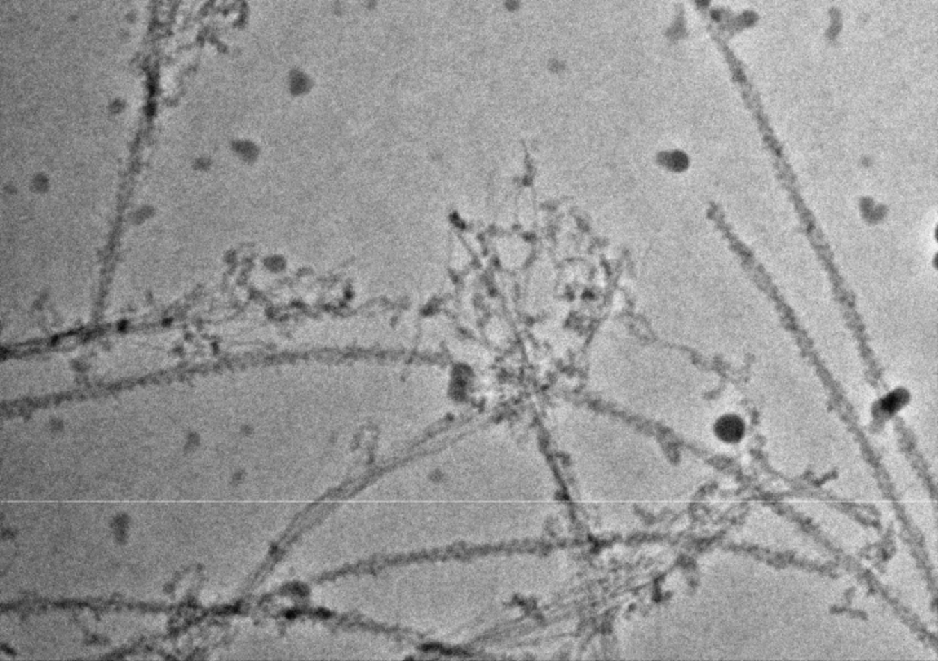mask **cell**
<instances>
[{
    "label": "cell",
    "instance_id": "6da1fadb",
    "mask_svg": "<svg viewBox=\"0 0 938 661\" xmlns=\"http://www.w3.org/2000/svg\"><path fill=\"white\" fill-rule=\"evenodd\" d=\"M716 432L724 441L736 442L745 433V425L738 417H722L716 426Z\"/></svg>",
    "mask_w": 938,
    "mask_h": 661
}]
</instances>
